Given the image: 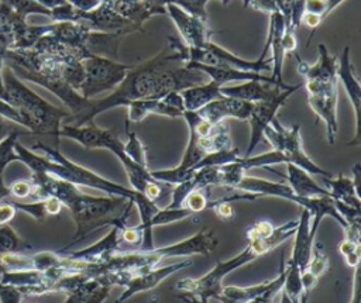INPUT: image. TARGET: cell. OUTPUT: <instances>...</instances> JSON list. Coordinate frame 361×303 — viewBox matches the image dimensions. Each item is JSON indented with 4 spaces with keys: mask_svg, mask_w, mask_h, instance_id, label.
Masks as SVG:
<instances>
[{
    "mask_svg": "<svg viewBox=\"0 0 361 303\" xmlns=\"http://www.w3.org/2000/svg\"><path fill=\"white\" fill-rule=\"evenodd\" d=\"M207 76L189 68L185 58V44L168 37L166 47L148 61L133 65L124 79L107 96L89 99L86 109L78 116H68L72 125H83L106 110L127 106L134 100L161 99L171 92H182L188 87L204 83Z\"/></svg>",
    "mask_w": 361,
    "mask_h": 303,
    "instance_id": "6da1fadb",
    "label": "cell"
},
{
    "mask_svg": "<svg viewBox=\"0 0 361 303\" xmlns=\"http://www.w3.org/2000/svg\"><path fill=\"white\" fill-rule=\"evenodd\" d=\"M75 221L72 240L59 249L65 252L102 227H124L134 203L121 196H90L80 189L65 203Z\"/></svg>",
    "mask_w": 361,
    "mask_h": 303,
    "instance_id": "7a4b0ae2",
    "label": "cell"
},
{
    "mask_svg": "<svg viewBox=\"0 0 361 303\" xmlns=\"http://www.w3.org/2000/svg\"><path fill=\"white\" fill-rule=\"evenodd\" d=\"M258 255L250 245H247L240 254L234 255L226 261H217L214 268H212L206 275L200 278H183L176 282L175 287L182 292L195 296L200 302L209 303L212 297L217 299L223 289V279L233 271L252 262Z\"/></svg>",
    "mask_w": 361,
    "mask_h": 303,
    "instance_id": "3957f363",
    "label": "cell"
},
{
    "mask_svg": "<svg viewBox=\"0 0 361 303\" xmlns=\"http://www.w3.org/2000/svg\"><path fill=\"white\" fill-rule=\"evenodd\" d=\"M262 137L267 138L272 149L279 151L285 156L286 163L296 165L310 175H320L323 178L333 176L329 171L320 168L305 154L299 124H293L292 127L286 128L281 124L278 117H275L271 124L264 130Z\"/></svg>",
    "mask_w": 361,
    "mask_h": 303,
    "instance_id": "277c9868",
    "label": "cell"
},
{
    "mask_svg": "<svg viewBox=\"0 0 361 303\" xmlns=\"http://www.w3.org/2000/svg\"><path fill=\"white\" fill-rule=\"evenodd\" d=\"M131 66L104 56L89 55L82 59L83 80L78 93L85 99H94L103 92H111L124 79Z\"/></svg>",
    "mask_w": 361,
    "mask_h": 303,
    "instance_id": "5b68a950",
    "label": "cell"
},
{
    "mask_svg": "<svg viewBox=\"0 0 361 303\" xmlns=\"http://www.w3.org/2000/svg\"><path fill=\"white\" fill-rule=\"evenodd\" d=\"M337 80H305L303 83L307 92L309 106L326 124L329 144L336 142L338 132Z\"/></svg>",
    "mask_w": 361,
    "mask_h": 303,
    "instance_id": "8992f818",
    "label": "cell"
},
{
    "mask_svg": "<svg viewBox=\"0 0 361 303\" xmlns=\"http://www.w3.org/2000/svg\"><path fill=\"white\" fill-rule=\"evenodd\" d=\"M185 58L186 62H197L203 65H227L240 70L247 72H259V70H269L271 69V56L268 59H255V61H247L243 59L230 51L219 47L214 42H207L202 48H189L185 45Z\"/></svg>",
    "mask_w": 361,
    "mask_h": 303,
    "instance_id": "52a82bcc",
    "label": "cell"
},
{
    "mask_svg": "<svg viewBox=\"0 0 361 303\" xmlns=\"http://www.w3.org/2000/svg\"><path fill=\"white\" fill-rule=\"evenodd\" d=\"M303 86V83L298 85H290V87L281 90L275 97L262 100V101H255L252 103L251 114L248 117L251 132H250V141H248V148L244 156H250L255 147L259 144L262 140L264 130L271 124V121L276 117V111L286 103L290 94H293L296 90H299Z\"/></svg>",
    "mask_w": 361,
    "mask_h": 303,
    "instance_id": "ba28073f",
    "label": "cell"
},
{
    "mask_svg": "<svg viewBox=\"0 0 361 303\" xmlns=\"http://www.w3.org/2000/svg\"><path fill=\"white\" fill-rule=\"evenodd\" d=\"M127 121L141 123L149 114L166 116L171 118L182 117L185 113L183 100L179 92H171L161 99H142L128 103Z\"/></svg>",
    "mask_w": 361,
    "mask_h": 303,
    "instance_id": "9c48e42d",
    "label": "cell"
},
{
    "mask_svg": "<svg viewBox=\"0 0 361 303\" xmlns=\"http://www.w3.org/2000/svg\"><path fill=\"white\" fill-rule=\"evenodd\" d=\"M337 79L341 80L347 96L353 104L355 116V132L351 141L347 142L350 147H357L361 142V83L355 73V69L350 59V47L345 45L340 56L337 58Z\"/></svg>",
    "mask_w": 361,
    "mask_h": 303,
    "instance_id": "30bf717a",
    "label": "cell"
},
{
    "mask_svg": "<svg viewBox=\"0 0 361 303\" xmlns=\"http://www.w3.org/2000/svg\"><path fill=\"white\" fill-rule=\"evenodd\" d=\"M166 14L172 18L185 45L189 48H202L212 41L214 31L207 25V21L188 14L178 6L169 3L165 7Z\"/></svg>",
    "mask_w": 361,
    "mask_h": 303,
    "instance_id": "8fae6325",
    "label": "cell"
},
{
    "mask_svg": "<svg viewBox=\"0 0 361 303\" xmlns=\"http://www.w3.org/2000/svg\"><path fill=\"white\" fill-rule=\"evenodd\" d=\"M217 237L209 228L199 230L195 235L188 237L182 241L154 248V252L162 261L165 258H175V256H190V255H209L217 247Z\"/></svg>",
    "mask_w": 361,
    "mask_h": 303,
    "instance_id": "7c38bea8",
    "label": "cell"
},
{
    "mask_svg": "<svg viewBox=\"0 0 361 303\" xmlns=\"http://www.w3.org/2000/svg\"><path fill=\"white\" fill-rule=\"evenodd\" d=\"M78 23H82L92 31L100 32H124L126 35L135 31L142 32V30H140L135 24L102 3L92 11H80Z\"/></svg>",
    "mask_w": 361,
    "mask_h": 303,
    "instance_id": "4fadbf2b",
    "label": "cell"
},
{
    "mask_svg": "<svg viewBox=\"0 0 361 303\" xmlns=\"http://www.w3.org/2000/svg\"><path fill=\"white\" fill-rule=\"evenodd\" d=\"M190 265H192V261L185 259V261H178V262H173V264H169L165 266H159V268L155 266L152 269L141 272L128 280L124 292L116 299L114 303H124L137 293L151 290L155 286H158L162 280H165L168 276H171L172 273H175L183 268H188Z\"/></svg>",
    "mask_w": 361,
    "mask_h": 303,
    "instance_id": "5bb4252c",
    "label": "cell"
},
{
    "mask_svg": "<svg viewBox=\"0 0 361 303\" xmlns=\"http://www.w3.org/2000/svg\"><path fill=\"white\" fill-rule=\"evenodd\" d=\"M252 103L227 97V96H220L219 99L212 100L206 106L197 110V114L209 121L210 124H219L221 121H226V118H237V120H248L251 114Z\"/></svg>",
    "mask_w": 361,
    "mask_h": 303,
    "instance_id": "9a60e30c",
    "label": "cell"
},
{
    "mask_svg": "<svg viewBox=\"0 0 361 303\" xmlns=\"http://www.w3.org/2000/svg\"><path fill=\"white\" fill-rule=\"evenodd\" d=\"M124 227H111L110 231L97 242H94L90 247L83 248L80 251L69 252L66 255L69 258L80 259V261L90 262V264H102V262L107 261L109 258H111L116 254V251L118 249L120 242H123L121 230Z\"/></svg>",
    "mask_w": 361,
    "mask_h": 303,
    "instance_id": "2e32d148",
    "label": "cell"
},
{
    "mask_svg": "<svg viewBox=\"0 0 361 303\" xmlns=\"http://www.w3.org/2000/svg\"><path fill=\"white\" fill-rule=\"evenodd\" d=\"M186 65L189 68L197 69L202 73H204L209 80L216 82L220 86H224L228 82H247V80H261V82H268L275 85L269 76H262L259 72H247V70H240L227 65H219V66H213V65H203V63H197V62H186ZM276 86V85H275Z\"/></svg>",
    "mask_w": 361,
    "mask_h": 303,
    "instance_id": "e0dca14e",
    "label": "cell"
},
{
    "mask_svg": "<svg viewBox=\"0 0 361 303\" xmlns=\"http://www.w3.org/2000/svg\"><path fill=\"white\" fill-rule=\"evenodd\" d=\"M319 61L316 65H309L293 52L298 61V72L305 76V80H337V58L338 55H331L324 44H319Z\"/></svg>",
    "mask_w": 361,
    "mask_h": 303,
    "instance_id": "ac0fdd59",
    "label": "cell"
},
{
    "mask_svg": "<svg viewBox=\"0 0 361 303\" xmlns=\"http://www.w3.org/2000/svg\"><path fill=\"white\" fill-rule=\"evenodd\" d=\"M290 87V86H289ZM281 90H285L279 86H275L268 82L261 80H247L235 86H221L220 93L227 97L255 103L275 97Z\"/></svg>",
    "mask_w": 361,
    "mask_h": 303,
    "instance_id": "d6986e66",
    "label": "cell"
},
{
    "mask_svg": "<svg viewBox=\"0 0 361 303\" xmlns=\"http://www.w3.org/2000/svg\"><path fill=\"white\" fill-rule=\"evenodd\" d=\"M310 213L306 209H300V216L298 218V227L295 231V242H293V249H292V255L289 259H292L300 269V272L303 271V268L306 266L309 256H310V251H312V245L314 242V238L310 235Z\"/></svg>",
    "mask_w": 361,
    "mask_h": 303,
    "instance_id": "ffe728a7",
    "label": "cell"
},
{
    "mask_svg": "<svg viewBox=\"0 0 361 303\" xmlns=\"http://www.w3.org/2000/svg\"><path fill=\"white\" fill-rule=\"evenodd\" d=\"M286 180L288 186L296 196L313 197V196H329V190L322 187L313 180L310 173L300 169L296 165L286 163Z\"/></svg>",
    "mask_w": 361,
    "mask_h": 303,
    "instance_id": "44dd1931",
    "label": "cell"
},
{
    "mask_svg": "<svg viewBox=\"0 0 361 303\" xmlns=\"http://www.w3.org/2000/svg\"><path fill=\"white\" fill-rule=\"evenodd\" d=\"M220 87L221 86L216 82L209 80L202 85H196L179 92L183 100L185 111H197L212 100L219 99L221 96Z\"/></svg>",
    "mask_w": 361,
    "mask_h": 303,
    "instance_id": "7402d4cb",
    "label": "cell"
},
{
    "mask_svg": "<svg viewBox=\"0 0 361 303\" xmlns=\"http://www.w3.org/2000/svg\"><path fill=\"white\" fill-rule=\"evenodd\" d=\"M324 183L329 187V196L333 200L341 202L355 209H361L360 193L357 192L351 178H345L344 175H338L337 178H324Z\"/></svg>",
    "mask_w": 361,
    "mask_h": 303,
    "instance_id": "603a6c76",
    "label": "cell"
},
{
    "mask_svg": "<svg viewBox=\"0 0 361 303\" xmlns=\"http://www.w3.org/2000/svg\"><path fill=\"white\" fill-rule=\"evenodd\" d=\"M272 285L274 279L251 286H223L217 300L220 303H250L262 296Z\"/></svg>",
    "mask_w": 361,
    "mask_h": 303,
    "instance_id": "cb8c5ba5",
    "label": "cell"
},
{
    "mask_svg": "<svg viewBox=\"0 0 361 303\" xmlns=\"http://www.w3.org/2000/svg\"><path fill=\"white\" fill-rule=\"evenodd\" d=\"M197 145L204 152V155L217 152V151H228L234 148L228 124L226 121L214 124L209 135L202 138L197 137Z\"/></svg>",
    "mask_w": 361,
    "mask_h": 303,
    "instance_id": "d4e9b609",
    "label": "cell"
},
{
    "mask_svg": "<svg viewBox=\"0 0 361 303\" xmlns=\"http://www.w3.org/2000/svg\"><path fill=\"white\" fill-rule=\"evenodd\" d=\"M100 3L114 10L144 31L142 24L149 18V14L141 0H100Z\"/></svg>",
    "mask_w": 361,
    "mask_h": 303,
    "instance_id": "484cf974",
    "label": "cell"
},
{
    "mask_svg": "<svg viewBox=\"0 0 361 303\" xmlns=\"http://www.w3.org/2000/svg\"><path fill=\"white\" fill-rule=\"evenodd\" d=\"M298 227V220H289L282 225H276L269 237L261 241H248V245L252 248V251L257 252L258 256L269 252L271 249L281 245L283 241H286L290 235L295 234Z\"/></svg>",
    "mask_w": 361,
    "mask_h": 303,
    "instance_id": "4316f807",
    "label": "cell"
},
{
    "mask_svg": "<svg viewBox=\"0 0 361 303\" xmlns=\"http://www.w3.org/2000/svg\"><path fill=\"white\" fill-rule=\"evenodd\" d=\"M275 4L285 20L286 31H295L305 14V0H275Z\"/></svg>",
    "mask_w": 361,
    "mask_h": 303,
    "instance_id": "83f0119b",
    "label": "cell"
},
{
    "mask_svg": "<svg viewBox=\"0 0 361 303\" xmlns=\"http://www.w3.org/2000/svg\"><path fill=\"white\" fill-rule=\"evenodd\" d=\"M282 290L296 303H299V297L303 292L302 286V276H300V269L299 266L289 259L285 265V279H283V286Z\"/></svg>",
    "mask_w": 361,
    "mask_h": 303,
    "instance_id": "f1b7e54d",
    "label": "cell"
},
{
    "mask_svg": "<svg viewBox=\"0 0 361 303\" xmlns=\"http://www.w3.org/2000/svg\"><path fill=\"white\" fill-rule=\"evenodd\" d=\"M31 248L32 247L23 238H20L18 234L8 224L0 225V255L24 252L25 249Z\"/></svg>",
    "mask_w": 361,
    "mask_h": 303,
    "instance_id": "f546056e",
    "label": "cell"
},
{
    "mask_svg": "<svg viewBox=\"0 0 361 303\" xmlns=\"http://www.w3.org/2000/svg\"><path fill=\"white\" fill-rule=\"evenodd\" d=\"M240 158V149L238 148H231L228 151H217V152H212L204 155L193 168V171H197L200 168H206V166H221L230 162H234Z\"/></svg>",
    "mask_w": 361,
    "mask_h": 303,
    "instance_id": "4dcf8cb0",
    "label": "cell"
},
{
    "mask_svg": "<svg viewBox=\"0 0 361 303\" xmlns=\"http://www.w3.org/2000/svg\"><path fill=\"white\" fill-rule=\"evenodd\" d=\"M126 132H127V142L124 144V152L127 154V156H130L134 162H137L141 166H147V151L144 144L140 141V138L137 137L135 132L128 130V121H126Z\"/></svg>",
    "mask_w": 361,
    "mask_h": 303,
    "instance_id": "1f68e13d",
    "label": "cell"
},
{
    "mask_svg": "<svg viewBox=\"0 0 361 303\" xmlns=\"http://www.w3.org/2000/svg\"><path fill=\"white\" fill-rule=\"evenodd\" d=\"M192 216V213L185 209V207H176V209H171V207H165V209H159L154 217L151 218V228L154 230V227L158 225H165V224H171V223H176L180 221L186 217Z\"/></svg>",
    "mask_w": 361,
    "mask_h": 303,
    "instance_id": "d6a6232c",
    "label": "cell"
},
{
    "mask_svg": "<svg viewBox=\"0 0 361 303\" xmlns=\"http://www.w3.org/2000/svg\"><path fill=\"white\" fill-rule=\"evenodd\" d=\"M210 202V187H202L192 190L183 200L182 207L188 209L192 214L200 213L209 207Z\"/></svg>",
    "mask_w": 361,
    "mask_h": 303,
    "instance_id": "836d02e7",
    "label": "cell"
},
{
    "mask_svg": "<svg viewBox=\"0 0 361 303\" xmlns=\"http://www.w3.org/2000/svg\"><path fill=\"white\" fill-rule=\"evenodd\" d=\"M100 283L99 278H89L80 285H78L75 289H72L63 303H87L90 293L97 287Z\"/></svg>",
    "mask_w": 361,
    "mask_h": 303,
    "instance_id": "e575fe53",
    "label": "cell"
},
{
    "mask_svg": "<svg viewBox=\"0 0 361 303\" xmlns=\"http://www.w3.org/2000/svg\"><path fill=\"white\" fill-rule=\"evenodd\" d=\"M338 252L343 255L345 259V264L351 268H355L360 265V258H361V244L354 242L350 240H343L338 244Z\"/></svg>",
    "mask_w": 361,
    "mask_h": 303,
    "instance_id": "d590c367",
    "label": "cell"
},
{
    "mask_svg": "<svg viewBox=\"0 0 361 303\" xmlns=\"http://www.w3.org/2000/svg\"><path fill=\"white\" fill-rule=\"evenodd\" d=\"M210 0H172V4L178 6L183 11H186L190 16H195L200 20L207 21V11L206 4Z\"/></svg>",
    "mask_w": 361,
    "mask_h": 303,
    "instance_id": "8d00e7d4",
    "label": "cell"
},
{
    "mask_svg": "<svg viewBox=\"0 0 361 303\" xmlns=\"http://www.w3.org/2000/svg\"><path fill=\"white\" fill-rule=\"evenodd\" d=\"M275 225L268 220H258L255 221L245 233L247 241H261L269 237L274 231Z\"/></svg>",
    "mask_w": 361,
    "mask_h": 303,
    "instance_id": "74e56055",
    "label": "cell"
},
{
    "mask_svg": "<svg viewBox=\"0 0 361 303\" xmlns=\"http://www.w3.org/2000/svg\"><path fill=\"white\" fill-rule=\"evenodd\" d=\"M207 209H213L214 213L217 214V217L223 221H233L235 218V213H234V207L231 206V202L226 200L224 196L216 200H210L209 202V207Z\"/></svg>",
    "mask_w": 361,
    "mask_h": 303,
    "instance_id": "f35d334b",
    "label": "cell"
},
{
    "mask_svg": "<svg viewBox=\"0 0 361 303\" xmlns=\"http://www.w3.org/2000/svg\"><path fill=\"white\" fill-rule=\"evenodd\" d=\"M13 196L18 197V199H24V197H28V196H32L34 193V183L32 182H28V180H17L14 182L10 189Z\"/></svg>",
    "mask_w": 361,
    "mask_h": 303,
    "instance_id": "ab89813d",
    "label": "cell"
},
{
    "mask_svg": "<svg viewBox=\"0 0 361 303\" xmlns=\"http://www.w3.org/2000/svg\"><path fill=\"white\" fill-rule=\"evenodd\" d=\"M121 240H123V242L140 245L142 241V230L140 228V225H135V227L126 225L121 230Z\"/></svg>",
    "mask_w": 361,
    "mask_h": 303,
    "instance_id": "60d3db41",
    "label": "cell"
},
{
    "mask_svg": "<svg viewBox=\"0 0 361 303\" xmlns=\"http://www.w3.org/2000/svg\"><path fill=\"white\" fill-rule=\"evenodd\" d=\"M21 297L23 295L17 289L0 285V303H21Z\"/></svg>",
    "mask_w": 361,
    "mask_h": 303,
    "instance_id": "b9f144b4",
    "label": "cell"
},
{
    "mask_svg": "<svg viewBox=\"0 0 361 303\" xmlns=\"http://www.w3.org/2000/svg\"><path fill=\"white\" fill-rule=\"evenodd\" d=\"M142 4L145 6L149 17L155 14H166V4L172 3V0H141Z\"/></svg>",
    "mask_w": 361,
    "mask_h": 303,
    "instance_id": "7bdbcfd3",
    "label": "cell"
},
{
    "mask_svg": "<svg viewBox=\"0 0 361 303\" xmlns=\"http://www.w3.org/2000/svg\"><path fill=\"white\" fill-rule=\"evenodd\" d=\"M326 10V0H305V13H312V14H317L320 16L322 21L323 14Z\"/></svg>",
    "mask_w": 361,
    "mask_h": 303,
    "instance_id": "ee69618b",
    "label": "cell"
},
{
    "mask_svg": "<svg viewBox=\"0 0 361 303\" xmlns=\"http://www.w3.org/2000/svg\"><path fill=\"white\" fill-rule=\"evenodd\" d=\"M248 6H251L255 10H259L267 14H272L278 11V7L275 4V0H250Z\"/></svg>",
    "mask_w": 361,
    "mask_h": 303,
    "instance_id": "f6af8a7d",
    "label": "cell"
},
{
    "mask_svg": "<svg viewBox=\"0 0 361 303\" xmlns=\"http://www.w3.org/2000/svg\"><path fill=\"white\" fill-rule=\"evenodd\" d=\"M69 4H72L79 11H92L97 6H100V0H66Z\"/></svg>",
    "mask_w": 361,
    "mask_h": 303,
    "instance_id": "bcb514c9",
    "label": "cell"
},
{
    "mask_svg": "<svg viewBox=\"0 0 361 303\" xmlns=\"http://www.w3.org/2000/svg\"><path fill=\"white\" fill-rule=\"evenodd\" d=\"M16 207L11 203H1L0 204V225L7 224L16 214Z\"/></svg>",
    "mask_w": 361,
    "mask_h": 303,
    "instance_id": "7dc6e473",
    "label": "cell"
},
{
    "mask_svg": "<svg viewBox=\"0 0 361 303\" xmlns=\"http://www.w3.org/2000/svg\"><path fill=\"white\" fill-rule=\"evenodd\" d=\"M300 23H303L305 25H307V27L312 28V30H316V28L320 25L322 18H320V16H317V14L305 13V14L302 16V21H300Z\"/></svg>",
    "mask_w": 361,
    "mask_h": 303,
    "instance_id": "c3c4849f",
    "label": "cell"
},
{
    "mask_svg": "<svg viewBox=\"0 0 361 303\" xmlns=\"http://www.w3.org/2000/svg\"><path fill=\"white\" fill-rule=\"evenodd\" d=\"M350 303H360V265L354 268V285H353V297Z\"/></svg>",
    "mask_w": 361,
    "mask_h": 303,
    "instance_id": "681fc988",
    "label": "cell"
},
{
    "mask_svg": "<svg viewBox=\"0 0 361 303\" xmlns=\"http://www.w3.org/2000/svg\"><path fill=\"white\" fill-rule=\"evenodd\" d=\"M344 0H326V10H324V14H323V18L326 20V17L338 6L341 4Z\"/></svg>",
    "mask_w": 361,
    "mask_h": 303,
    "instance_id": "f907efd6",
    "label": "cell"
},
{
    "mask_svg": "<svg viewBox=\"0 0 361 303\" xmlns=\"http://www.w3.org/2000/svg\"><path fill=\"white\" fill-rule=\"evenodd\" d=\"M248 3H250V0H243V6L247 8L248 7Z\"/></svg>",
    "mask_w": 361,
    "mask_h": 303,
    "instance_id": "816d5d0a",
    "label": "cell"
},
{
    "mask_svg": "<svg viewBox=\"0 0 361 303\" xmlns=\"http://www.w3.org/2000/svg\"><path fill=\"white\" fill-rule=\"evenodd\" d=\"M220 1H221V4H223V6H226V4H228V1H230V0H220Z\"/></svg>",
    "mask_w": 361,
    "mask_h": 303,
    "instance_id": "f5cc1de1",
    "label": "cell"
}]
</instances>
